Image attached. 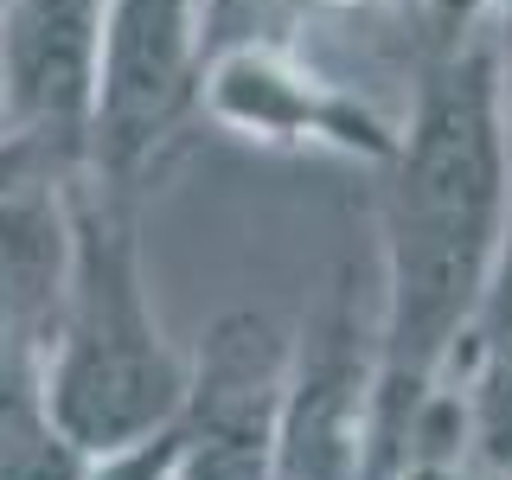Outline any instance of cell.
<instances>
[{
	"mask_svg": "<svg viewBox=\"0 0 512 480\" xmlns=\"http://www.w3.org/2000/svg\"><path fill=\"white\" fill-rule=\"evenodd\" d=\"M378 192V436L372 480H404L468 352L500 231L512 212V128L500 39L468 26L436 39Z\"/></svg>",
	"mask_w": 512,
	"mask_h": 480,
	"instance_id": "1",
	"label": "cell"
},
{
	"mask_svg": "<svg viewBox=\"0 0 512 480\" xmlns=\"http://www.w3.org/2000/svg\"><path fill=\"white\" fill-rule=\"evenodd\" d=\"M141 192L77 167L64 180L71 269L52 352H45V410L84 455H116L173 429L186 404V352L167 346L141 269Z\"/></svg>",
	"mask_w": 512,
	"mask_h": 480,
	"instance_id": "2",
	"label": "cell"
},
{
	"mask_svg": "<svg viewBox=\"0 0 512 480\" xmlns=\"http://www.w3.org/2000/svg\"><path fill=\"white\" fill-rule=\"evenodd\" d=\"M205 71V0H109L103 13V84L84 173L148 186L167 141L199 116Z\"/></svg>",
	"mask_w": 512,
	"mask_h": 480,
	"instance_id": "3",
	"label": "cell"
},
{
	"mask_svg": "<svg viewBox=\"0 0 512 480\" xmlns=\"http://www.w3.org/2000/svg\"><path fill=\"white\" fill-rule=\"evenodd\" d=\"M378 436V320L359 308L352 269L333 276L288 346L276 480H372Z\"/></svg>",
	"mask_w": 512,
	"mask_h": 480,
	"instance_id": "4",
	"label": "cell"
},
{
	"mask_svg": "<svg viewBox=\"0 0 512 480\" xmlns=\"http://www.w3.org/2000/svg\"><path fill=\"white\" fill-rule=\"evenodd\" d=\"M282 327L256 308H231L186 359V404L173 416L167 480H276V429L288 391Z\"/></svg>",
	"mask_w": 512,
	"mask_h": 480,
	"instance_id": "5",
	"label": "cell"
},
{
	"mask_svg": "<svg viewBox=\"0 0 512 480\" xmlns=\"http://www.w3.org/2000/svg\"><path fill=\"white\" fill-rule=\"evenodd\" d=\"M199 116L282 154H340L384 167L397 148V122L320 77L295 45H218L199 71Z\"/></svg>",
	"mask_w": 512,
	"mask_h": 480,
	"instance_id": "6",
	"label": "cell"
},
{
	"mask_svg": "<svg viewBox=\"0 0 512 480\" xmlns=\"http://www.w3.org/2000/svg\"><path fill=\"white\" fill-rule=\"evenodd\" d=\"M109 0H0V135L32 141L71 180L90 154Z\"/></svg>",
	"mask_w": 512,
	"mask_h": 480,
	"instance_id": "7",
	"label": "cell"
},
{
	"mask_svg": "<svg viewBox=\"0 0 512 480\" xmlns=\"http://www.w3.org/2000/svg\"><path fill=\"white\" fill-rule=\"evenodd\" d=\"M64 269H71L64 180H7L0 186V384L45 391Z\"/></svg>",
	"mask_w": 512,
	"mask_h": 480,
	"instance_id": "8",
	"label": "cell"
},
{
	"mask_svg": "<svg viewBox=\"0 0 512 480\" xmlns=\"http://www.w3.org/2000/svg\"><path fill=\"white\" fill-rule=\"evenodd\" d=\"M455 410H461V442L474 448V461L512 480V340L461 359Z\"/></svg>",
	"mask_w": 512,
	"mask_h": 480,
	"instance_id": "9",
	"label": "cell"
},
{
	"mask_svg": "<svg viewBox=\"0 0 512 480\" xmlns=\"http://www.w3.org/2000/svg\"><path fill=\"white\" fill-rule=\"evenodd\" d=\"M320 0H205V58L218 45H295Z\"/></svg>",
	"mask_w": 512,
	"mask_h": 480,
	"instance_id": "10",
	"label": "cell"
},
{
	"mask_svg": "<svg viewBox=\"0 0 512 480\" xmlns=\"http://www.w3.org/2000/svg\"><path fill=\"white\" fill-rule=\"evenodd\" d=\"M506 340H512V212H506V231H500V256H493V276H487V295H480L468 352H487V346H506ZM468 352H461V359H468Z\"/></svg>",
	"mask_w": 512,
	"mask_h": 480,
	"instance_id": "11",
	"label": "cell"
},
{
	"mask_svg": "<svg viewBox=\"0 0 512 480\" xmlns=\"http://www.w3.org/2000/svg\"><path fill=\"white\" fill-rule=\"evenodd\" d=\"M173 448H180V436L173 429H160V436L135 442V448H116V455H96L84 480H167L173 474Z\"/></svg>",
	"mask_w": 512,
	"mask_h": 480,
	"instance_id": "12",
	"label": "cell"
},
{
	"mask_svg": "<svg viewBox=\"0 0 512 480\" xmlns=\"http://www.w3.org/2000/svg\"><path fill=\"white\" fill-rule=\"evenodd\" d=\"M493 39H500V90H506V128H512V13L493 20Z\"/></svg>",
	"mask_w": 512,
	"mask_h": 480,
	"instance_id": "13",
	"label": "cell"
}]
</instances>
